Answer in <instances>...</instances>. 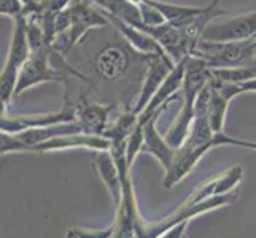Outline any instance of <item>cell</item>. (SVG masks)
Instances as JSON below:
<instances>
[{
  "label": "cell",
  "instance_id": "cell-13",
  "mask_svg": "<svg viewBox=\"0 0 256 238\" xmlns=\"http://www.w3.org/2000/svg\"><path fill=\"white\" fill-rule=\"evenodd\" d=\"M242 178H244V169L240 165H234L231 169H228L226 172L220 173L204 183H200L199 186L194 188V191L183 200V204L180 207L190 208L210 197H216V196H223V194L232 192L236 189H239Z\"/></svg>",
  "mask_w": 256,
  "mask_h": 238
},
{
  "label": "cell",
  "instance_id": "cell-27",
  "mask_svg": "<svg viewBox=\"0 0 256 238\" xmlns=\"http://www.w3.org/2000/svg\"><path fill=\"white\" fill-rule=\"evenodd\" d=\"M215 146H239V148H245V149H252V151H256V142H252V140H242V138H236V137H229L226 134H220L215 135Z\"/></svg>",
  "mask_w": 256,
  "mask_h": 238
},
{
  "label": "cell",
  "instance_id": "cell-15",
  "mask_svg": "<svg viewBox=\"0 0 256 238\" xmlns=\"http://www.w3.org/2000/svg\"><path fill=\"white\" fill-rule=\"evenodd\" d=\"M114 110H118L116 103H99L88 102L84 95L80 97L76 108V121L80 122L84 134L102 135L110 126V118Z\"/></svg>",
  "mask_w": 256,
  "mask_h": 238
},
{
  "label": "cell",
  "instance_id": "cell-25",
  "mask_svg": "<svg viewBox=\"0 0 256 238\" xmlns=\"http://www.w3.org/2000/svg\"><path fill=\"white\" fill-rule=\"evenodd\" d=\"M140 13H142V21H144V27H156V25H161L166 22L164 16L153 8L152 5H148L145 0H140Z\"/></svg>",
  "mask_w": 256,
  "mask_h": 238
},
{
  "label": "cell",
  "instance_id": "cell-4",
  "mask_svg": "<svg viewBox=\"0 0 256 238\" xmlns=\"http://www.w3.org/2000/svg\"><path fill=\"white\" fill-rule=\"evenodd\" d=\"M239 199V189H236L229 194H223V196L210 197L200 204L190 207V208H175L169 216H166L156 223H146L145 219L140 216V213L136 218V234L144 237V238H160L164 232H167L174 226L180 223H190L191 219L198 218L208 211H214L216 208H223L228 205H232L234 202Z\"/></svg>",
  "mask_w": 256,
  "mask_h": 238
},
{
  "label": "cell",
  "instance_id": "cell-21",
  "mask_svg": "<svg viewBox=\"0 0 256 238\" xmlns=\"http://www.w3.org/2000/svg\"><path fill=\"white\" fill-rule=\"evenodd\" d=\"M148 5H152L160 11L166 22H169L175 27H186V25L196 22L200 19L208 10L207 6H184V5H175V3H167L161 2V0H145Z\"/></svg>",
  "mask_w": 256,
  "mask_h": 238
},
{
  "label": "cell",
  "instance_id": "cell-24",
  "mask_svg": "<svg viewBox=\"0 0 256 238\" xmlns=\"http://www.w3.org/2000/svg\"><path fill=\"white\" fill-rule=\"evenodd\" d=\"M142 146H144V126L137 124L134 132L130 134L128 140V164L132 169L134 161L138 154H142Z\"/></svg>",
  "mask_w": 256,
  "mask_h": 238
},
{
  "label": "cell",
  "instance_id": "cell-28",
  "mask_svg": "<svg viewBox=\"0 0 256 238\" xmlns=\"http://www.w3.org/2000/svg\"><path fill=\"white\" fill-rule=\"evenodd\" d=\"M188 224L190 223H180V224H176L172 229H169L167 232H164L160 238H183L184 232H186V229H188Z\"/></svg>",
  "mask_w": 256,
  "mask_h": 238
},
{
  "label": "cell",
  "instance_id": "cell-14",
  "mask_svg": "<svg viewBox=\"0 0 256 238\" xmlns=\"http://www.w3.org/2000/svg\"><path fill=\"white\" fill-rule=\"evenodd\" d=\"M186 60L188 59L182 60V62H178L172 68V72L167 75V78L164 79V83L161 84V87L154 94L152 102L148 103V107L138 116L137 124L145 126L150 119L154 118L160 111H164L167 108V105H169L172 100L176 99V95L182 92V87H183V83H184V73H186Z\"/></svg>",
  "mask_w": 256,
  "mask_h": 238
},
{
  "label": "cell",
  "instance_id": "cell-6",
  "mask_svg": "<svg viewBox=\"0 0 256 238\" xmlns=\"http://www.w3.org/2000/svg\"><path fill=\"white\" fill-rule=\"evenodd\" d=\"M144 57L145 56L137 52L126 40L121 43L108 41L96 52L92 68L100 81L116 83L129 75L130 70L136 67V60Z\"/></svg>",
  "mask_w": 256,
  "mask_h": 238
},
{
  "label": "cell",
  "instance_id": "cell-17",
  "mask_svg": "<svg viewBox=\"0 0 256 238\" xmlns=\"http://www.w3.org/2000/svg\"><path fill=\"white\" fill-rule=\"evenodd\" d=\"M91 149V151H110L112 142L102 135H90V134H74L51 138L48 142L42 143L34 148L32 153H52V151H64V149Z\"/></svg>",
  "mask_w": 256,
  "mask_h": 238
},
{
  "label": "cell",
  "instance_id": "cell-5",
  "mask_svg": "<svg viewBox=\"0 0 256 238\" xmlns=\"http://www.w3.org/2000/svg\"><path fill=\"white\" fill-rule=\"evenodd\" d=\"M30 57V46L28 40V21L26 17H20L14 21V29L12 35L10 48L5 65L0 73V97H2V111H6V105L14 97V89L20 73Z\"/></svg>",
  "mask_w": 256,
  "mask_h": 238
},
{
  "label": "cell",
  "instance_id": "cell-7",
  "mask_svg": "<svg viewBox=\"0 0 256 238\" xmlns=\"http://www.w3.org/2000/svg\"><path fill=\"white\" fill-rule=\"evenodd\" d=\"M256 56V37L232 41L210 43L200 40L192 57L202 59L210 68H234L250 62Z\"/></svg>",
  "mask_w": 256,
  "mask_h": 238
},
{
  "label": "cell",
  "instance_id": "cell-9",
  "mask_svg": "<svg viewBox=\"0 0 256 238\" xmlns=\"http://www.w3.org/2000/svg\"><path fill=\"white\" fill-rule=\"evenodd\" d=\"M78 102L72 97V92L66 89L64 103L60 110L54 113H42V114H16L12 116L6 111H2V119H0V129L8 134H18V132L35 129V127H46L54 124H62V122H74L76 121V108Z\"/></svg>",
  "mask_w": 256,
  "mask_h": 238
},
{
  "label": "cell",
  "instance_id": "cell-20",
  "mask_svg": "<svg viewBox=\"0 0 256 238\" xmlns=\"http://www.w3.org/2000/svg\"><path fill=\"white\" fill-rule=\"evenodd\" d=\"M92 164L97 175L100 176L102 183L110 192L114 208H118L122 199V178L113 156L110 151H96L92 156Z\"/></svg>",
  "mask_w": 256,
  "mask_h": 238
},
{
  "label": "cell",
  "instance_id": "cell-30",
  "mask_svg": "<svg viewBox=\"0 0 256 238\" xmlns=\"http://www.w3.org/2000/svg\"><path fill=\"white\" fill-rule=\"evenodd\" d=\"M38 2H40V0H22V3L26 5V10H29V8L35 6Z\"/></svg>",
  "mask_w": 256,
  "mask_h": 238
},
{
  "label": "cell",
  "instance_id": "cell-31",
  "mask_svg": "<svg viewBox=\"0 0 256 238\" xmlns=\"http://www.w3.org/2000/svg\"><path fill=\"white\" fill-rule=\"evenodd\" d=\"M134 238H144V237H140V235H137V234H136V237H134Z\"/></svg>",
  "mask_w": 256,
  "mask_h": 238
},
{
  "label": "cell",
  "instance_id": "cell-19",
  "mask_svg": "<svg viewBox=\"0 0 256 238\" xmlns=\"http://www.w3.org/2000/svg\"><path fill=\"white\" fill-rule=\"evenodd\" d=\"M160 111L154 118L150 119L146 124L144 126V146H142V154H150L153 156L160 165L162 167V170L167 172L172 164V157L175 148H172L169 143L166 142V138L158 132L156 129V122L161 116Z\"/></svg>",
  "mask_w": 256,
  "mask_h": 238
},
{
  "label": "cell",
  "instance_id": "cell-11",
  "mask_svg": "<svg viewBox=\"0 0 256 238\" xmlns=\"http://www.w3.org/2000/svg\"><path fill=\"white\" fill-rule=\"evenodd\" d=\"M253 37H256V10L223 22H212L202 33V40L210 43H232Z\"/></svg>",
  "mask_w": 256,
  "mask_h": 238
},
{
  "label": "cell",
  "instance_id": "cell-16",
  "mask_svg": "<svg viewBox=\"0 0 256 238\" xmlns=\"http://www.w3.org/2000/svg\"><path fill=\"white\" fill-rule=\"evenodd\" d=\"M242 94L239 84L222 83L212 76V91H210V103H208V122L215 135L224 134V122L229 102L236 95Z\"/></svg>",
  "mask_w": 256,
  "mask_h": 238
},
{
  "label": "cell",
  "instance_id": "cell-3",
  "mask_svg": "<svg viewBox=\"0 0 256 238\" xmlns=\"http://www.w3.org/2000/svg\"><path fill=\"white\" fill-rule=\"evenodd\" d=\"M212 79V68L198 57H188L186 60V73H184V83L182 87V108L174 119V124L164 135L166 142L172 148H180L190 135L192 121L196 118L194 114V105L196 99L204 87Z\"/></svg>",
  "mask_w": 256,
  "mask_h": 238
},
{
  "label": "cell",
  "instance_id": "cell-8",
  "mask_svg": "<svg viewBox=\"0 0 256 238\" xmlns=\"http://www.w3.org/2000/svg\"><path fill=\"white\" fill-rule=\"evenodd\" d=\"M74 134H83V129L78 121L62 122V124H54L46 127L28 129L18 132V134L2 132L0 134V151H2V156H6L10 153H32L35 146L45 143L51 138L74 135Z\"/></svg>",
  "mask_w": 256,
  "mask_h": 238
},
{
  "label": "cell",
  "instance_id": "cell-1",
  "mask_svg": "<svg viewBox=\"0 0 256 238\" xmlns=\"http://www.w3.org/2000/svg\"><path fill=\"white\" fill-rule=\"evenodd\" d=\"M72 78L91 84V78L80 73V70L68 64L66 56L59 54L51 46H43L38 51L30 52V57L24 64L16 83L14 97L42 83H60L67 86Z\"/></svg>",
  "mask_w": 256,
  "mask_h": 238
},
{
  "label": "cell",
  "instance_id": "cell-26",
  "mask_svg": "<svg viewBox=\"0 0 256 238\" xmlns=\"http://www.w3.org/2000/svg\"><path fill=\"white\" fill-rule=\"evenodd\" d=\"M26 5L22 3V0H0V13L2 16L13 17V19H20L24 17Z\"/></svg>",
  "mask_w": 256,
  "mask_h": 238
},
{
  "label": "cell",
  "instance_id": "cell-29",
  "mask_svg": "<svg viewBox=\"0 0 256 238\" xmlns=\"http://www.w3.org/2000/svg\"><path fill=\"white\" fill-rule=\"evenodd\" d=\"M240 86V92H256V79L253 81H248V83H244V84H239Z\"/></svg>",
  "mask_w": 256,
  "mask_h": 238
},
{
  "label": "cell",
  "instance_id": "cell-23",
  "mask_svg": "<svg viewBox=\"0 0 256 238\" xmlns=\"http://www.w3.org/2000/svg\"><path fill=\"white\" fill-rule=\"evenodd\" d=\"M114 229L113 224L107 229H84V227H72L68 229L66 238H113Z\"/></svg>",
  "mask_w": 256,
  "mask_h": 238
},
{
  "label": "cell",
  "instance_id": "cell-10",
  "mask_svg": "<svg viewBox=\"0 0 256 238\" xmlns=\"http://www.w3.org/2000/svg\"><path fill=\"white\" fill-rule=\"evenodd\" d=\"M214 148L212 145H200L198 142H194L191 138H186L180 148H175L172 164L169 167V170L164 172L162 178V186L170 191L174 189L176 184L182 180H184L186 176L194 170V167L198 165L204 154Z\"/></svg>",
  "mask_w": 256,
  "mask_h": 238
},
{
  "label": "cell",
  "instance_id": "cell-12",
  "mask_svg": "<svg viewBox=\"0 0 256 238\" xmlns=\"http://www.w3.org/2000/svg\"><path fill=\"white\" fill-rule=\"evenodd\" d=\"M176 64L167 56H148L146 72L142 79V84H140V91L136 99V105L132 107L137 116H140V114L144 113V110L148 107V103L152 102L154 94L158 92V89L161 87L164 79L172 72V68Z\"/></svg>",
  "mask_w": 256,
  "mask_h": 238
},
{
  "label": "cell",
  "instance_id": "cell-32",
  "mask_svg": "<svg viewBox=\"0 0 256 238\" xmlns=\"http://www.w3.org/2000/svg\"><path fill=\"white\" fill-rule=\"evenodd\" d=\"M253 60H254V62H256V56H254V59H253Z\"/></svg>",
  "mask_w": 256,
  "mask_h": 238
},
{
  "label": "cell",
  "instance_id": "cell-18",
  "mask_svg": "<svg viewBox=\"0 0 256 238\" xmlns=\"http://www.w3.org/2000/svg\"><path fill=\"white\" fill-rule=\"evenodd\" d=\"M104 14L107 16V19L110 21V25H113L114 30H116L137 52H140V54H144V56H167L164 52V49L161 48V45L152 37V35H148L142 29L134 27V25L121 21L114 16H110L107 13H104Z\"/></svg>",
  "mask_w": 256,
  "mask_h": 238
},
{
  "label": "cell",
  "instance_id": "cell-22",
  "mask_svg": "<svg viewBox=\"0 0 256 238\" xmlns=\"http://www.w3.org/2000/svg\"><path fill=\"white\" fill-rule=\"evenodd\" d=\"M137 122H138V116L136 114L134 108L126 107L122 111H120L118 116L110 122L108 129L104 132V137L108 138L112 142V145L128 143L130 134L137 127Z\"/></svg>",
  "mask_w": 256,
  "mask_h": 238
},
{
  "label": "cell",
  "instance_id": "cell-2",
  "mask_svg": "<svg viewBox=\"0 0 256 238\" xmlns=\"http://www.w3.org/2000/svg\"><path fill=\"white\" fill-rule=\"evenodd\" d=\"M110 21L99 6L90 0H74L66 10L58 16L54 24V41L51 48L59 54L67 56L76 43L94 29L107 27Z\"/></svg>",
  "mask_w": 256,
  "mask_h": 238
}]
</instances>
